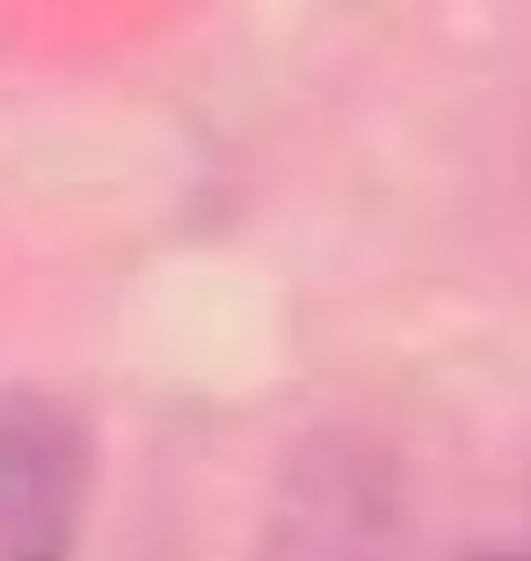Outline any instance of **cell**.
I'll return each instance as SVG.
<instances>
[{
  "mask_svg": "<svg viewBox=\"0 0 531 561\" xmlns=\"http://www.w3.org/2000/svg\"><path fill=\"white\" fill-rule=\"evenodd\" d=\"M473 561H531V547H488V554H473Z\"/></svg>",
  "mask_w": 531,
  "mask_h": 561,
  "instance_id": "cell-3",
  "label": "cell"
},
{
  "mask_svg": "<svg viewBox=\"0 0 531 561\" xmlns=\"http://www.w3.org/2000/svg\"><path fill=\"white\" fill-rule=\"evenodd\" d=\"M95 489L88 423L59 394H0V561H73Z\"/></svg>",
  "mask_w": 531,
  "mask_h": 561,
  "instance_id": "cell-2",
  "label": "cell"
},
{
  "mask_svg": "<svg viewBox=\"0 0 531 561\" xmlns=\"http://www.w3.org/2000/svg\"><path fill=\"white\" fill-rule=\"evenodd\" d=\"M255 561H415L408 474L386 437L349 423L299 437L269 489Z\"/></svg>",
  "mask_w": 531,
  "mask_h": 561,
  "instance_id": "cell-1",
  "label": "cell"
}]
</instances>
